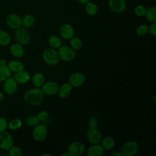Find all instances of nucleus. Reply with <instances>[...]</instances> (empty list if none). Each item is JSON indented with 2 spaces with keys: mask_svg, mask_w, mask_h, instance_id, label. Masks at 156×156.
Listing matches in <instances>:
<instances>
[{
  "mask_svg": "<svg viewBox=\"0 0 156 156\" xmlns=\"http://www.w3.org/2000/svg\"><path fill=\"white\" fill-rule=\"evenodd\" d=\"M14 37L18 43L22 45H26L29 43L30 36L29 32L24 27H19L15 29L14 32Z\"/></svg>",
  "mask_w": 156,
  "mask_h": 156,
  "instance_id": "5",
  "label": "nucleus"
},
{
  "mask_svg": "<svg viewBox=\"0 0 156 156\" xmlns=\"http://www.w3.org/2000/svg\"><path fill=\"white\" fill-rule=\"evenodd\" d=\"M40 121H46L49 118V113L47 111H41L37 115Z\"/></svg>",
  "mask_w": 156,
  "mask_h": 156,
  "instance_id": "36",
  "label": "nucleus"
},
{
  "mask_svg": "<svg viewBox=\"0 0 156 156\" xmlns=\"http://www.w3.org/2000/svg\"><path fill=\"white\" fill-rule=\"evenodd\" d=\"M145 18L151 23L156 22V7L155 6L147 9L144 15Z\"/></svg>",
  "mask_w": 156,
  "mask_h": 156,
  "instance_id": "25",
  "label": "nucleus"
},
{
  "mask_svg": "<svg viewBox=\"0 0 156 156\" xmlns=\"http://www.w3.org/2000/svg\"><path fill=\"white\" fill-rule=\"evenodd\" d=\"M135 32L138 36H144L148 33V26L146 24H140L137 26Z\"/></svg>",
  "mask_w": 156,
  "mask_h": 156,
  "instance_id": "32",
  "label": "nucleus"
},
{
  "mask_svg": "<svg viewBox=\"0 0 156 156\" xmlns=\"http://www.w3.org/2000/svg\"><path fill=\"white\" fill-rule=\"evenodd\" d=\"M39 121L40 120L38 118L37 115H33L27 116L24 119L25 124L27 126H31V127H34L37 124H38Z\"/></svg>",
  "mask_w": 156,
  "mask_h": 156,
  "instance_id": "29",
  "label": "nucleus"
},
{
  "mask_svg": "<svg viewBox=\"0 0 156 156\" xmlns=\"http://www.w3.org/2000/svg\"><path fill=\"white\" fill-rule=\"evenodd\" d=\"M22 126V121L18 118H15L8 122V128L10 130H15L20 128Z\"/></svg>",
  "mask_w": 156,
  "mask_h": 156,
  "instance_id": "31",
  "label": "nucleus"
},
{
  "mask_svg": "<svg viewBox=\"0 0 156 156\" xmlns=\"http://www.w3.org/2000/svg\"><path fill=\"white\" fill-rule=\"evenodd\" d=\"M13 146V139L10 133L7 132L0 133V149L7 151Z\"/></svg>",
  "mask_w": 156,
  "mask_h": 156,
  "instance_id": "8",
  "label": "nucleus"
},
{
  "mask_svg": "<svg viewBox=\"0 0 156 156\" xmlns=\"http://www.w3.org/2000/svg\"><path fill=\"white\" fill-rule=\"evenodd\" d=\"M8 128V121L4 117H0V133L4 132Z\"/></svg>",
  "mask_w": 156,
  "mask_h": 156,
  "instance_id": "35",
  "label": "nucleus"
},
{
  "mask_svg": "<svg viewBox=\"0 0 156 156\" xmlns=\"http://www.w3.org/2000/svg\"><path fill=\"white\" fill-rule=\"evenodd\" d=\"M14 79L17 82V83L21 84H24L27 83L30 79V75L27 71L24 69L16 72L15 74Z\"/></svg>",
  "mask_w": 156,
  "mask_h": 156,
  "instance_id": "18",
  "label": "nucleus"
},
{
  "mask_svg": "<svg viewBox=\"0 0 156 156\" xmlns=\"http://www.w3.org/2000/svg\"><path fill=\"white\" fill-rule=\"evenodd\" d=\"M85 151L84 144L79 141H75L71 143L68 147L67 152L70 156H80Z\"/></svg>",
  "mask_w": 156,
  "mask_h": 156,
  "instance_id": "7",
  "label": "nucleus"
},
{
  "mask_svg": "<svg viewBox=\"0 0 156 156\" xmlns=\"http://www.w3.org/2000/svg\"><path fill=\"white\" fill-rule=\"evenodd\" d=\"M72 89H73V87L68 82H65L58 88V90L57 92L58 96L62 99L68 98L70 95Z\"/></svg>",
  "mask_w": 156,
  "mask_h": 156,
  "instance_id": "17",
  "label": "nucleus"
},
{
  "mask_svg": "<svg viewBox=\"0 0 156 156\" xmlns=\"http://www.w3.org/2000/svg\"><path fill=\"white\" fill-rule=\"evenodd\" d=\"M7 65L9 68V69L11 71V72H13V73L20 71L24 69V68L23 63L21 61L18 60H11L7 63Z\"/></svg>",
  "mask_w": 156,
  "mask_h": 156,
  "instance_id": "20",
  "label": "nucleus"
},
{
  "mask_svg": "<svg viewBox=\"0 0 156 156\" xmlns=\"http://www.w3.org/2000/svg\"><path fill=\"white\" fill-rule=\"evenodd\" d=\"M44 94L40 87H35L27 90L24 94V100L29 105H38L42 103Z\"/></svg>",
  "mask_w": 156,
  "mask_h": 156,
  "instance_id": "1",
  "label": "nucleus"
},
{
  "mask_svg": "<svg viewBox=\"0 0 156 156\" xmlns=\"http://www.w3.org/2000/svg\"><path fill=\"white\" fill-rule=\"evenodd\" d=\"M85 11L88 15L94 16L98 12V7L94 2L88 1L85 4Z\"/></svg>",
  "mask_w": 156,
  "mask_h": 156,
  "instance_id": "22",
  "label": "nucleus"
},
{
  "mask_svg": "<svg viewBox=\"0 0 156 156\" xmlns=\"http://www.w3.org/2000/svg\"><path fill=\"white\" fill-rule=\"evenodd\" d=\"M104 152V149L99 144H93L88 149L87 154L89 156H101Z\"/></svg>",
  "mask_w": 156,
  "mask_h": 156,
  "instance_id": "19",
  "label": "nucleus"
},
{
  "mask_svg": "<svg viewBox=\"0 0 156 156\" xmlns=\"http://www.w3.org/2000/svg\"><path fill=\"white\" fill-rule=\"evenodd\" d=\"M139 145L135 141H128L122 146L121 152L122 156H133L138 151Z\"/></svg>",
  "mask_w": 156,
  "mask_h": 156,
  "instance_id": "3",
  "label": "nucleus"
},
{
  "mask_svg": "<svg viewBox=\"0 0 156 156\" xmlns=\"http://www.w3.org/2000/svg\"><path fill=\"white\" fill-rule=\"evenodd\" d=\"M51 155L50 154H48V153H45V154H43L41 155V156H51Z\"/></svg>",
  "mask_w": 156,
  "mask_h": 156,
  "instance_id": "44",
  "label": "nucleus"
},
{
  "mask_svg": "<svg viewBox=\"0 0 156 156\" xmlns=\"http://www.w3.org/2000/svg\"><path fill=\"white\" fill-rule=\"evenodd\" d=\"M110 156H122L121 152H113L110 154Z\"/></svg>",
  "mask_w": 156,
  "mask_h": 156,
  "instance_id": "39",
  "label": "nucleus"
},
{
  "mask_svg": "<svg viewBox=\"0 0 156 156\" xmlns=\"http://www.w3.org/2000/svg\"><path fill=\"white\" fill-rule=\"evenodd\" d=\"M101 142V146L104 150H111L115 145V139L111 136L104 137Z\"/></svg>",
  "mask_w": 156,
  "mask_h": 156,
  "instance_id": "21",
  "label": "nucleus"
},
{
  "mask_svg": "<svg viewBox=\"0 0 156 156\" xmlns=\"http://www.w3.org/2000/svg\"><path fill=\"white\" fill-rule=\"evenodd\" d=\"M1 155H1V154H0V156H1Z\"/></svg>",
  "mask_w": 156,
  "mask_h": 156,
  "instance_id": "46",
  "label": "nucleus"
},
{
  "mask_svg": "<svg viewBox=\"0 0 156 156\" xmlns=\"http://www.w3.org/2000/svg\"><path fill=\"white\" fill-rule=\"evenodd\" d=\"M6 24L12 29H16L22 26V18L18 14L11 13L5 18Z\"/></svg>",
  "mask_w": 156,
  "mask_h": 156,
  "instance_id": "9",
  "label": "nucleus"
},
{
  "mask_svg": "<svg viewBox=\"0 0 156 156\" xmlns=\"http://www.w3.org/2000/svg\"><path fill=\"white\" fill-rule=\"evenodd\" d=\"M62 156H70V155L69 154V153L67 152H66V153H63V154H62V155H61Z\"/></svg>",
  "mask_w": 156,
  "mask_h": 156,
  "instance_id": "43",
  "label": "nucleus"
},
{
  "mask_svg": "<svg viewBox=\"0 0 156 156\" xmlns=\"http://www.w3.org/2000/svg\"><path fill=\"white\" fill-rule=\"evenodd\" d=\"M78 3L80 4H85L87 2L90 1V0H76Z\"/></svg>",
  "mask_w": 156,
  "mask_h": 156,
  "instance_id": "41",
  "label": "nucleus"
},
{
  "mask_svg": "<svg viewBox=\"0 0 156 156\" xmlns=\"http://www.w3.org/2000/svg\"><path fill=\"white\" fill-rule=\"evenodd\" d=\"M60 34L63 39L67 40L74 37V30L71 24L65 23L60 28Z\"/></svg>",
  "mask_w": 156,
  "mask_h": 156,
  "instance_id": "15",
  "label": "nucleus"
},
{
  "mask_svg": "<svg viewBox=\"0 0 156 156\" xmlns=\"http://www.w3.org/2000/svg\"><path fill=\"white\" fill-rule=\"evenodd\" d=\"M3 90L7 94H12L16 92L18 88V83L14 78L9 77L3 83Z\"/></svg>",
  "mask_w": 156,
  "mask_h": 156,
  "instance_id": "14",
  "label": "nucleus"
},
{
  "mask_svg": "<svg viewBox=\"0 0 156 156\" xmlns=\"http://www.w3.org/2000/svg\"><path fill=\"white\" fill-rule=\"evenodd\" d=\"M58 52L60 59L65 62H71L76 57L75 50L68 46H61L58 48Z\"/></svg>",
  "mask_w": 156,
  "mask_h": 156,
  "instance_id": "4",
  "label": "nucleus"
},
{
  "mask_svg": "<svg viewBox=\"0 0 156 156\" xmlns=\"http://www.w3.org/2000/svg\"><path fill=\"white\" fill-rule=\"evenodd\" d=\"M49 45L54 49H58L62 46V41L60 38L56 35H51L48 39Z\"/></svg>",
  "mask_w": 156,
  "mask_h": 156,
  "instance_id": "28",
  "label": "nucleus"
},
{
  "mask_svg": "<svg viewBox=\"0 0 156 156\" xmlns=\"http://www.w3.org/2000/svg\"><path fill=\"white\" fill-rule=\"evenodd\" d=\"M11 71L6 66H0V82H4L11 76Z\"/></svg>",
  "mask_w": 156,
  "mask_h": 156,
  "instance_id": "27",
  "label": "nucleus"
},
{
  "mask_svg": "<svg viewBox=\"0 0 156 156\" xmlns=\"http://www.w3.org/2000/svg\"><path fill=\"white\" fill-rule=\"evenodd\" d=\"M44 76L41 73H35L32 78V81L35 87H41L43 84L44 83Z\"/></svg>",
  "mask_w": 156,
  "mask_h": 156,
  "instance_id": "24",
  "label": "nucleus"
},
{
  "mask_svg": "<svg viewBox=\"0 0 156 156\" xmlns=\"http://www.w3.org/2000/svg\"><path fill=\"white\" fill-rule=\"evenodd\" d=\"M11 41L9 34L5 30H0V46H5L10 44Z\"/></svg>",
  "mask_w": 156,
  "mask_h": 156,
  "instance_id": "26",
  "label": "nucleus"
},
{
  "mask_svg": "<svg viewBox=\"0 0 156 156\" xmlns=\"http://www.w3.org/2000/svg\"><path fill=\"white\" fill-rule=\"evenodd\" d=\"M35 19L34 15L31 14H27L22 18V26L26 28H29L34 26Z\"/></svg>",
  "mask_w": 156,
  "mask_h": 156,
  "instance_id": "23",
  "label": "nucleus"
},
{
  "mask_svg": "<svg viewBox=\"0 0 156 156\" xmlns=\"http://www.w3.org/2000/svg\"><path fill=\"white\" fill-rule=\"evenodd\" d=\"M98 121L95 117H91L90 118L88 121V125L90 127L96 128L98 127Z\"/></svg>",
  "mask_w": 156,
  "mask_h": 156,
  "instance_id": "38",
  "label": "nucleus"
},
{
  "mask_svg": "<svg viewBox=\"0 0 156 156\" xmlns=\"http://www.w3.org/2000/svg\"><path fill=\"white\" fill-rule=\"evenodd\" d=\"M148 32L154 37L156 36V22L151 23L148 26Z\"/></svg>",
  "mask_w": 156,
  "mask_h": 156,
  "instance_id": "37",
  "label": "nucleus"
},
{
  "mask_svg": "<svg viewBox=\"0 0 156 156\" xmlns=\"http://www.w3.org/2000/svg\"><path fill=\"white\" fill-rule=\"evenodd\" d=\"M8 151L10 156H21L23 155L22 150L18 146H12Z\"/></svg>",
  "mask_w": 156,
  "mask_h": 156,
  "instance_id": "34",
  "label": "nucleus"
},
{
  "mask_svg": "<svg viewBox=\"0 0 156 156\" xmlns=\"http://www.w3.org/2000/svg\"><path fill=\"white\" fill-rule=\"evenodd\" d=\"M42 57L43 60L49 65H55L60 60L58 52L54 48L44 49L42 53Z\"/></svg>",
  "mask_w": 156,
  "mask_h": 156,
  "instance_id": "2",
  "label": "nucleus"
},
{
  "mask_svg": "<svg viewBox=\"0 0 156 156\" xmlns=\"http://www.w3.org/2000/svg\"><path fill=\"white\" fill-rule=\"evenodd\" d=\"M7 65V62L5 59H1L0 60V66H6Z\"/></svg>",
  "mask_w": 156,
  "mask_h": 156,
  "instance_id": "40",
  "label": "nucleus"
},
{
  "mask_svg": "<svg viewBox=\"0 0 156 156\" xmlns=\"http://www.w3.org/2000/svg\"><path fill=\"white\" fill-rule=\"evenodd\" d=\"M108 4L110 10L115 13H122L126 9L125 0H108Z\"/></svg>",
  "mask_w": 156,
  "mask_h": 156,
  "instance_id": "10",
  "label": "nucleus"
},
{
  "mask_svg": "<svg viewBox=\"0 0 156 156\" xmlns=\"http://www.w3.org/2000/svg\"><path fill=\"white\" fill-rule=\"evenodd\" d=\"M48 129L45 125L38 124L34 126L32 131V137L37 141L44 140L48 136Z\"/></svg>",
  "mask_w": 156,
  "mask_h": 156,
  "instance_id": "6",
  "label": "nucleus"
},
{
  "mask_svg": "<svg viewBox=\"0 0 156 156\" xmlns=\"http://www.w3.org/2000/svg\"><path fill=\"white\" fill-rule=\"evenodd\" d=\"M146 10H147V8L144 5L139 4L135 7L133 9V12L135 15L138 16H144L146 13Z\"/></svg>",
  "mask_w": 156,
  "mask_h": 156,
  "instance_id": "33",
  "label": "nucleus"
},
{
  "mask_svg": "<svg viewBox=\"0 0 156 156\" xmlns=\"http://www.w3.org/2000/svg\"><path fill=\"white\" fill-rule=\"evenodd\" d=\"M44 1H51V0H44Z\"/></svg>",
  "mask_w": 156,
  "mask_h": 156,
  "instance_id": "45",
  "label": "nucleus"
},
{
  "mask_svg": "<svg viewBox=\"0 0 156 156\" xmlns=\"http://www.w3.org/2000/svg\"><path fill=\"white\" fill-rule=\"evenodd\" d=\"M85 77L83 73L80 72H75L72 73L68 77V83L73 87H78L82 85Z\"/></svg>",
  "mask_w": 156,
  "mask_h": 156,
  "instance_id": "13",
  "label": "nucleus"
},
{
  "mask_svg": "<svg viewBox=\"0 0 156 156\" xmlns=\"http://www.w3.org/2000/svg\"><path fill=\"white\" fill-rule=\"evenodd\" d=\"M58 88L59 86L56 82L48 81L43 84L41 90L44 95L52 96L57 93Z\"/></svg>",
  "mask_w": 156,
  "mask_h": 156,
  "instance_id": "12",
  "label": "nucleus"
},
{
  "mask_svg": "<svg viewBox=\"0 0 156 156\" xmlns=\"http://www.w3.org/2000/svg\"><path fill=\"white\" fill-rule=\"evenodd\" d=\"M87 136L88 141L92 144H99L102 140V135L98 127H89L87 132Z\"/></svg>",
  "mask_w": 156,
  "mask_h": 156,
  "instance_id": "11",
  "label": "nucleus"
},
{
  "mask_svg": "<svg viewBox=\"0 0 156 156\" xmlns=\"http://www.w3.org/2000/svg\"><path fill=\"white\" fill-rule=\"evenodd\" d=\"M3 99H4V94H3L2 92H1V91H0V102H1V101H2Z\"/></svg>",
  "mask_w": 156,
  "mask_h": 156,
  "instance_id": "42",
  "label": "nucleus"
},
{
  "mask_svg": "<svg viewBox=\"0 0 156 156\" xmlns=\"http://www.w3.org/2000/svg\"><path fill=\"white\" fill-rule=\"evenodd\" d=\"M10 52L13 57L16 58H21L24 56L25 51L23 45L17 43L11 45L10 48Z\"/></svg>",
  "mask_w": 156,
  "mask_h": 156,
  "instance_id": "16",
  "label": "nucleus"
},
{
  "mask_svg": "<svg viewBox=\"0 0 156 156\" xmlns=\"http://www.w3.org/2000/svg\"><path fill=\"white\" fill-rule=\"evenodd\" d=\"M69 43L71 47L74 49V50L80 49L82 46V41L79 37H73L69 39Z\"/></svg>",
  "mask_w": 156,
  "mask_h": 156,
  "instance_id": "30",
  "label": "nucleus"
}]
</instances>
